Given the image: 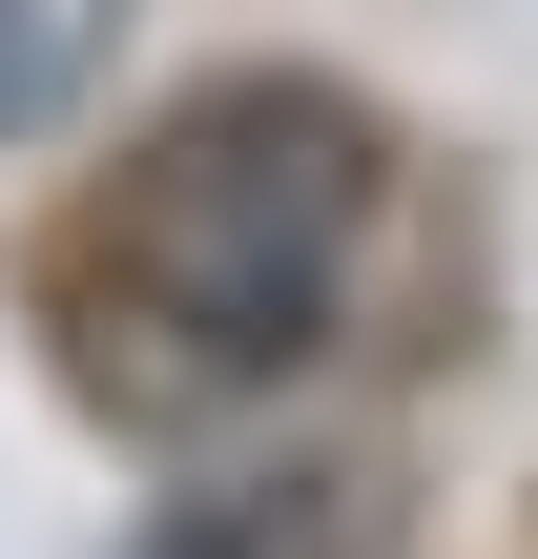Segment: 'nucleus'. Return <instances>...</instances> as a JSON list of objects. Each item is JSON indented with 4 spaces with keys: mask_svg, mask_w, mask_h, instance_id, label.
Segmentation results:
<instances>
[{
    "mask_svg": "<svg viewBox=\"0 0 538 559\" xmlns=\"http://www.w3.org/2000/svg\"><path fill=\"white\" fill-rule=\"evenodd\" d=\"M352 270H373V124L332 83H207L104 207V394L124 415L290 394Z\"/></svg>",
    "mask_w": 538,
    "mask_h": 559,
    "instance_id": "obj_1",
    "label": "nucleus"
},
{
    "mask_svg": "<svg viewBox=\"0 0 538 559\" xmlns=\"http://www.w3.org/2000/svg\"><path fill=\"white\" fill-rule=\"evenodd\" d=\"M394 539V498L352 477V456H311V477H207V498H166L145 559H373Z\"/></svg>",
    "mask_w": 538,
    "mask_h": 559,
    "instance_id": "obj_2",
    "label": "nucleus"
},
{
    "mask_svg": "<svg viewBox=\"0 0 538 559\" xmlns=\"http://www.w3.org/2000/svg\"><path fill=\"white\" fill-rule=\"evenodd\" d=\"M104 41H124V0H0V145H41L104 83Z\"/></svg>",
    "mask_w": 538,
    "mask_h": 559,
    "instance_id": "obj_3",
    "label": "nucleus"
}]
</instances>
